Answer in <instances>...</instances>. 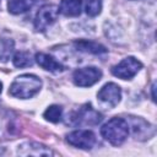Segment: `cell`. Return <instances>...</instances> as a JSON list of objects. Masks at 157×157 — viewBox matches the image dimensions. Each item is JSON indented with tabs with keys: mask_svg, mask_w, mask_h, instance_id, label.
<instances>
[{
	"mask_svg": "<svg viewBox=\"0 0 157 157\" xmlns=\"http://www.w3.org/2000/svg\"><path fill=\"white\" fill-rule=\"evenodd\" d=\"M97 98L102 105H104L108 109H112L118 105V103L121 99V90L120 87L114 82L105 83L97 93Z\"/></svg>",
	"mask_w": 157,
	"mask_h": 157,
	"instance_id": "6",
	"label": "cell"
},
{
	"mask_svg": "<svg viewBox=\"0 0 157 157\" xmlns=\"http://www.w3.org/2000/svg\"><path fill=\"white\" fill-rule=\"evenodd\" d=\"M129 128L132 129V132H134L135 139H139V140L150 139L155 134L153 126L150 123H147L146 120H144L142 118H140V117H130Z\"/></svg>",
	"mask_w": 157,
	"mask_h": 157,
	"instance_id": "9",
	"label": "cell"
},
{
	"mask_svg": "<svg viewBox=\"0 0 157 157\" xmlns=\"http://www.w3.org/2000/svg\"><path fill=\"white\" fill-rule=\"evenodd\" d=\"M71 119L75 125H97L102 120V114L94 110L91 104H85L72 114Z\"/></svg>",
	"mask_w": 157,
	"mask_h": 157,
	"instance_id": "8",
	"label": "cell"
},
{
	"mask_svg": "<svg viewBox=\"0 0 157 157\" xmlns=\"http://www.w3.org/2000/svg\"><path fill=\"white\" fill-rule=\"evenodd\" d=\"M85 10L86 13L91 17L98 16L102 11V0H87Z\"/></svg>",
	"mask_w": 157,
	"mask_h": 157,
	"instance_id": "18",
	"label": "cell"
},
{
	"mask_svg": "<svg viewBox=\"0 0 157 157\" xmlns=\"http://www.w3.org/2000/svg\"><path fill=\"white\" fill-rule=\"evenodd\" d=\"M37 0H9L7 9L9 12L12 15H20L25 13L28 10H31L36 5Z\"/></svg>",
	"mask_w": 157,
	"mask_h": 157,
	"instance_id": "14",
	"label": "cell"
},
{
	"mask_svg": "<svg viewBox=\"0 0 157 157\" xmlns=\"http://www.w3.org/2000/svg\"><path fill=\"white\" fill-rule=\"evenodd\" d=\"M102 78V71L96 66L76 69L72 74V81L78 87H90Z\"/></svg>",
	"mask_w": 157,
	"mask_h": 157,
	"instance_id": "4",
	"label": "cell"
},
{
	"mask_svg": "<svg viewBox=\"0 0 157 157\" xmlns=\"http://www.w3.org/2000/svg\"><path fill=\"white\" fill-rule=\"evenodd\" d=\"M42 88V80L33 74H23L17 76L9 88V94L20 98L28 99L36 96Z\"/></svg>",
	"mask_w": 157,
	"mask_h": 157,
	"instance_id": "1",
	"label": "cell"
},
{
	"mask_svg": "<svg viewBox=\"0 0 157 157\" xmlns=\"http://www.w3.org/2000/svg\"><path fill=\"white\" fill-rule=\"evenodd\" d=\"M33 59L31 56V54L28 52H17L13 58H12V63L16 67H28L33 65Z\"/></svg>",
	"mask_w": 157,
	"mask_h": 157,
	"instance_id": "16",
	"label": "cell"
},
{
	"mask_svg": "<svg viewBox=\"0 0 157 157\" xmlns=\"http://www.w3.org/2000/svg\"><path fill=\"white\" fill-rule=\"evenodd\" d=\"M141 69L142 64L140 60L134 56H128L112 67V74L121 80H131Z\"/></svg>",
	"mask_w": 157,
	"mask_h": 157,
	"instance_id": "3",
	"label": "cell"
},
{
	"mask_svg": "<svg viewBox=\"0 0 157 157\" xmlns=\"http://www.w3.org/2000/svg\"><path fill=\"white\" fill-rule=\"evenodd\" d=\"M129 131L130 128L128 120L120 117H114L109 119L101 128L102 137L113 146H120L121 144H124V141L128 139Z\"/></svg>",
	"mask_w": 157,
	"mask_h": 157,
	"instance_id": "2",
	"label": "cell"
},
{
	"mask_svg": "<svg viewBox=\"0 0 157 157\" xmlns=\"http://www.w3.org/2000/svg\"><path fill=\"white\" fill-rule=\"evenodd\" d=\"M43 117L50 123H59L63 118V108L58 104H52L44 110Z\"/></svg>",
	"mask_w": 157,
	"mask_h": 157,
	"instance_id": "15",
	"label": "cell"
},
{
	"mask_svg": "<svg viewBox=\"0 0 157 157\" xmlns=\"http://www.w3.org/2000/svg\"><path fill=\"white\" fill-rule=\"evenodd\" d=\"M34 60L42 69H44L47 71H50V72H54V74L63 72L66 69L61 63H59L52 55L45 54V53H37L34 55Z\"/></svg>",
	"mask_w": 157,
	"mask_h": 157,
	"instance_id": "11",
	"label": "cell"
},
{
	"mask_svg": "<svg viewBox=\"0 0 157 157\" xmlns=\"http://www.w3.org/2000/svg\"><path fill=\"white\" fill-rule=\"evenodd\" d=\"M1 91H2V83L0 82V93H1Z\"/></svg>",
	"mask_w": 157,
	"mask_h": 157,
	"instance_id": "20",
	"label": "cell"
},
{
	"mask_svg": "<svg viewBox=\"0 0 157 157\" xmlns=\"http://www.w3.org/2000/svg\"><path fill=\"white\" fill-rule=\"evenodd\" d=\"M17 153L20 156H53L54 152L43 144L36 141H27L17 147Z\"/></svg>",
	"mask_w": 157,
	"mask_h": 157,
	"instance_id": "10",
	"label": "cell"
},
{
	"mask_svg": "<svg viewBox=\"0 0 157 157\" xmlns=\"http://www.w3.org/2000/svg\"><path fill=\"white\" fill-rule=\"evenodd\" d=\"M66 141L74 147L91 150L96 144V135L91 130H75L66 135Z\"/></svg>",
	"mask_w": 157,
	"mask_h": 157,
	"instance_id": "7",
	"label": "cell"
},
{
	"mask_svg": "<svg viewBox=\"0 0 157 157\" xmlns=\"http://www.w3.org/2000/svg\"><path fill=\"white\" fill-rule=\"evenodd\" d=\"M59 15V9L55 5H44L42 6L34 18V29L36 32H44L49 26H52Z\"/></svg>",
	"mask_w": 157,
	"mask_h": 157,
	"instance_id": "5",
	"label": "cell"
},
{
	"mask_svg": "<svg viewBox=\"0 0 157 157\" xmlns=\"http://www.w3.org/2000/svg\"><path fill=\"white\" fill-rule=\"evenodd\" d=\"M155 87H156V85L153 83L152 87H151V93H152V101H153V102L156 101V98H155Z\"/></svg>",
	"mask_w": 157,
	"mask_h": 157,
	"instance_id": "19",
	"label": "cell"
},
{
	"mask_svg": "<svg viewBox=\"0 0 157 157\" xmlns=\"http://www.w3.org/2000/svg\"><path fill=\"white\" fill-rule=\"evenodd\" d=\"M13 50V40L11 39H0V60L7 61Z\"/></svg>",
	"mask_w": 157,
	"mask_h": 157,
	"instance_id": "17",
	"label": "cell"
},
{
	"mask_svg": "<svg viewBox=\"0 0 157 157\" xmlns=\"http://www.w3.org/2000/svg\"><path fill=\"white\" fill-rule=\"evenodd\" d=\"M59 12L67 17H76L82 11V0H61Z\"/></svg>",
	"mask_w": 157,
	"mask_h": 157,
	"instance_id": "13",
	"label": "cell"
},
{
	"mask_svg": "<svg viewBox=\"0 0 157 157\" xmlns=\"http://www.w3.org/2000/svg\"><path fill=\"white\" fill-rule=\"evenodd\" d=\"M74 47L76 50L82 52V53H88V54H94V55H101L105 54L108 50L107 48L97 42L88 40V39H78L74 42Z\"/></svg>",
	"mask_w": 157,
	"mask_h": 157,
	"instance_id": "12",
	"label": "cell"
}]
</instances>
